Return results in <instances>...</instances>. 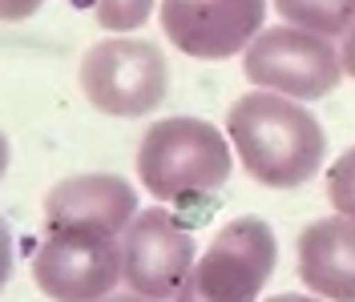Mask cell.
<instances>
[{
  "label": "cell",
  "instance_id": "cell-1",
  "mask_svg": "<svg viewBox=\"0 0 355 302\" xmlns=\"http://www.w3.org/2000/svg\"><path fill=\"white\" fill-rule=\"evenodd\" d=\"M226 137L243 170L270 190L307 186L327 157V133L319 121L299 101L266 89H254L230 105Z\"/></svg>",
  "mask_w": 355,
  "mask_h": 302
},
{
  "label": "cell",
  "instance_id": "cell-2",
  "mask_svg": "<svg viewBox=\"0 0 355 302\" xmlns=\"http://www.w3.org/2000/svg\"><path fill=\"white\" fill-rule=\"evenodd\" d=\"M230 170V137L202 117H162L137 145V177L157 206H190L218 194Z\"/></svg>",
  "mask_w": 355,
  "mask_h": 302
},
{
  "label": "cell",
  "instance_id": "cell-3",
  "mask_svg": "<svg viewBox=\"0 0 355 302\" xmlns=\"http://www.w3.org/2000/svg\"><path fill=\"white\" fill-rule=\"evenodd\" d=\"M275 258L279 242L263 217H234L210 238L170 302H259Z\"/></svg>",
  "mask_w": 355,
  "mask_h": 302
},
{
  "label": "cell",
  "instance_id": "cell-4",
  "mask_svg": "<svg viewBox=\"0 0 355 302\" xmlns=\"http://www.w3.org/2000/svg\"><path fill=\"white\" fill-rule=\"evenodd\" d=\"M243 73L254 89L291 101H319L343 81L339 44L295 24L263 28L243 53Z\"/></svg>",
  "mask_w": 355,
  "mask_h": 302
},
{
  "label": "cell",
  "instance_id": "cell-5",
  "mask_svg": "<svg viewBox=\"0 0 355 302\" xmlns=\"http://www.w3.org/2000/svg\"><path fill=\"white\" fill-rule=\"evenodd\" d=\"M81 89L110 117H146L170 93V65L154 41L105 37L81 57Z\"/></svg>",
  "mask_w": 355,
  "mask_h": 302
},
{
  "label": "cell",
  "instance_id": "cell-6",
  "mask_svg": "<svg viewBox=\"0 0 355 302\" xmlns=\"http://www.w3.org/2000/svg\"><path fill=\"white\" fill-rule=\"evenodd\" d=\"M121 250V282L133 294L170 302L190 278L198 262V242L166 206L137 210L133 222L117 234Z\"/></svg>",
  "mask_w": 355,
  "mask_h": 302
},
{
  "label": "cell",
  "instance_id": "cell-7",
  "mask_svg": "<svg viewBox=\"0 0 355 302\" xmlns=\"http://www.w3.org/2000/svg\"><path fill=\"white\" fill-rule=\"evenodd\" d=\"M33 282L53 302H97L121 282L117 238L89 230H44L33 254Z\"/></svg>",
  "mask_w": 355,
  "mask_h": 302
},
{
  "label": "cell",
  "instance_id": "cell-8",
  "mask_svg": "<svg viewBox=\"0 0 355 302\" xmlns=\"http://www.w3.org/2000/svg\"><path fill=\"white\" fill-rule=\"evenodd\" d=\"M266 0H162V33L194 61H226L266 28Z\"/></svg>",
  "mask_w": 355,
  "mask_h": 302
},
{
  "label": "cell",
  "instance_id": "cell-9",
  "mask_svg": "<svg viewBox=\"0 0 355 302\" xmlns=\"http://www.w3.org/2000/svg\"><path fill=\"white\" fill-rule=\"evenodd\" d=\"M137 214V194L117 173H77L44 197V230H89L117 238Z\"/></svg>",
  "mask_w": 355,
  "mask_h": 302
},
{
  "label": "cell",
  "instance_id": "cell-10",
  "mask_svg": "<svg viewBox=\"0 0 355 302\" xmlns=\"http://www.w3.org/2000/svg\"><path fill=\"white\" fill-rule=\"evenodd\" d=\"M299 278L315 299L355 302V222L319 217L299 234Z\"/></svg>",
  "mask_w": 355,
  "mask_h": 302
},
{
  "label": "cell",
  "instance_id": "cell-11",
  "mask_svg": "<svg viewBox=\"0 0 355 302\" xmlns=\"http://www.w3.org/2000/svg\"><path fill=\"white\" fill-rule=\"evenodd\" d=\"M275 12L295 28L335 41L355 24V0H275Z\"/></svg>",
  "mask_w": 355,
  "mask_h": 302
},
{
  "label": "cell",
  "instance_id": "cell-12",
  "mask_svg": "<svg viewBox=\"0 0 355 302\" xmlns=\"http://www.w3.org/2000/svg\"><path fill=\"white\" fill-rule=\"evenodd\" d=\"M73 4L85 8L105 33H133L154 12V0H73Z\"/></svg>",
  "mask_w": 355,
  "mask_h": 302
},
{
  "label": "cell",
  "instance_id": "cell-13",
  "mask_svg": "<svg viewBox=\"0 0 355 302\" xmlns=\"http://www.w3.org/2000/svg\"><path fill=\"white\" fill-rule=\"evenodd\" d=\"M327 197H331L335 214L355 222V145L327 170Z\"/></svg>",
  "mask_w": 355,
  "mask_h": 302
},
{
  "label": "cell",
  "instance_id": "cell-14",
  "mask_svg": "<svg viewBox=\"0 0 355 302\" xmlns=\"http://www.w3.org/2000/svg\"><path fill=\"white\" fill-rule=\"evenodd\" d=\"M44 0H0V21L4 24H17V21H28Z\"/></svg>",
  "mask_w": 355,
  "mask_h": 302
},
{
  "label": "cell",
  "instance_id": "cell-15",
  "mask_svg": "<svg viewBox=\"0 0 355 302\" xmlns=\"http://www.w3.org/2000/svg\"><path fill=\"white\" fill-rule=\"evenodd\" d=\"M8 278H12V230L0 217V290L8 286Z\"/></svg>",
  "mask_w": 355,
  "mask_h": 302
},
{
  "label": "cell",
  "instance_id": "cell-16",
  "mask_svg": "<svg viewBox=\"0 0 355 302\" xmlns=\"http://www.w3.org/2000/svg\"><path fill=\"white\" fill-rule=\"evenodd\" d=\"M339 61H343V73L355 77V24L339 37Z\"/></svg>",
  "mask_w": 355,
  "mask_h": 302
},
{
  "label": "cell",
  "instance_id": "cell-17",
  "mask_svg": "<svg viewBox=\"0 0 355 302\" xmlns=\"http://www.w3.org/2000/svg\"><path fill=\"white\" fill-rule=\"evenodd\" d=\"M97 302H157V299H146V294H133V290H113V294H105V299H97Z\"/></svg>",
  "mask_w": 355,
  "mask_h": 302
},
{
  "label": "cell",
  "instance_id": "cell-18",
  "mask_svg": "<svg viewBox=\"0 0 355 302\" xmlns=\"http://www.w3.org/2000/svg\"><path fill=\"white\" fill-rule=\"evenodd\" d=\"M263 302H323L315 294H275V299H263Z\"/></svg>",
  "mask_w": 355,
  "mask_h": 302
},
{
  "label": "cell",
  "instance_id": "cell-19",
  "mask_svg": "<svg viewBox=\"0 0 355 302\" xmlns=\"http://www.w3.org/2000/svg\"><path fill=\"white\" fill-rule=\"evenodd\" d=\"M4 173H8V137L0 133V177H4Z\"/></svg>",
  "mask_w": 355,
  "mask_h": 302
}]
</instances>
